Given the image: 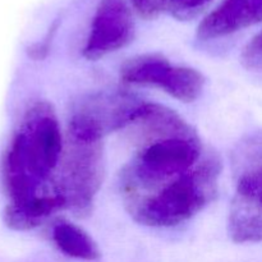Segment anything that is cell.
I'll use <instances>...</instances> for the list:
<instances>
[{"label": "cell", "mask_w": 262, "mask_h": 262, "mask_svg": "<svg viewBox=\"0 0 262 262\" xmlns=\"http://www.w3.org/2000/svg\"><path fill=\"white\" fill-rule=\"evenodd\" d=\"M241 61L250 71L262 72V31L243 49Z\"/></svg>", "instance_id": "obj_13"}, {"label": "cell", "mask_w": 262, "mask_h": 262, "mask_svg": "<svg viewBox=\"0 0 262 262\" xmlns=\"http://www.w3.org/2000/svg\"><path fill=\"white\" fill-rule=\"evenodd\" d=\"M64 143L53 106L36 102L26 112L4 159L9 205H20L56 191L51 178L60 164Z\"/></svg>", "instance_id": "obj_2"}, {"label": "cell", "mask_w": 262, "mask_h": 262, "mask_svg": "<svg viewBox=\"0 0 262 262\" xmlns=\"http://www.w3.org/2000/svg\"><path fill=\"white\" fill-rule=\"evenodd\" d=\"M219 176V160L210 156L159 191L125 206L140 224L154 228L174 227L193 217L211 202L216 193Z\"/></svg>", "instance_id": "obj_3"}, {"label": "cell", "mask_w": 262, "mask_h": 262, "mask_svg": "<svg viewBox=\"0 0 262 262\" xmlns=\"http://www.w3.org/2000/svg\"><path fill=\"white\" fill-rule=\"evenodd\" d=\"M64 210V202L56 191L20 205H8L7 223L17 230H30L42 224L55 212Z\"/></svg>", "instance_id": "obj_10"}, {"label": "cell", "mask_w": 262, "mask_h": 262, "mask_svg": "<svg viewBox=\"0 0 262 262\" xmlns=\"http://www.w3.org/2000/svg\"><path fill=\"white\" fill-rule=\"evenodd\" d=\"M51 238L59 251L69 257L94 261L100 257V251L92 238L76 224L59 220L53 225Z\"/></svg>", "instance_id": "obj_11"}, {"label": "cell", "mask_w": 262, "mask_h": 262, "mask_svg": "<svg viewBox=\"0 0 262 262\" xmlns=\"http://www.w3.org/2000/svg\"><path fill=\"white\" fill-rule=\"evenodd\" d=\"M262 22V0H223L197 28L201 40H216Z\"/></svg>", "instance_id": "obj_9"}, {"label": "cell", "mask_w": 262, "mask_h": 262, "mask_svg": "<svg viewBox=\"0 0 262 262\" xmlns=\"http://www.w3.org/2000/svg\"><path fill=\"white\" fill-rule=\"evenodd\" d=\"M143 104V100L128 92H102L84 100L74 110L71 120L105 137L110 132L125 129L137 117Z\"/></svg>", "instance_id": "obj_7"}, {"label": "cell", "mask_w": 262, "mask_h": 262, "mask_svg": "<svg viewBox=\"0 0 262 262\" xmlns=\"http://www.w3.org/2000/svg\"><path fill=\"white\" fill-rule=\"evenodd\" d=\"M136 27L125 0H100L92 19L83 56L97 60L132 42Z\"/></svg>", "instance_id": "obj_6"}, {"label": "cell", "mask_w": 262, "mask_h": 262, "mask_svg": "<svg viewBox=\"0 0 262 262\" xmlns=\"http://www.w3.org/2000/svg\"><path fill=\"white\" fill-rule=\"evenodd\" d=\"M235 243L262 242V163L241 177L228 217Z\"/></svg>", "instance_id": "obj_8"}, {"label": "cell", "mask_w": 262, "mask_h": 262, "mask_svg": "<svg viewBox=\"0 0 262 262\" xmlns=\"http://www.w3.org/2000/svg\"><path fill=\"white\" fill-rule=\"evenodd\" d=\"M100 135L69 120L55 189L64 209L78 217L91 214L104 177V142Z\"/></svg>", "instance_id": "obj_4"}, {"label": "cell", "mask_w": 262, "mask_h": 262, "mask_svg": "<svg viewBox=\"0 0 262 262\" xmlns=\"http://www.w3.org/2000/svg\"><path fill=\"white\" fill-rule=\"evenodd\" d=\"M212 0H164V9L173 17L187 20L201 13Z\"/></svg>", "instance_id": "obj_12"}, {"label": "cell", "mask_w": 262, "mask_h": 262, "mask_svg": "<svg viewBox=\"0 0 262 262\" xmlns=\"http://www.w3.org/2000/svg\"><path fill=\"white\" fill-rule=\"evenodd\" d=\"M127 128H132L138 148L120 174L125 205L159 191L201 160L197 133L169 107L145 102Z\"/></svg>", "instance_id": "obj_1"}, {"label": "cell", "mask_w": 262, "mask_h": 262, "mask_svg": "<svg viewBox=\"0 0 262 262\" xmlns=\"http://www.w3.org/2000/svg\"><path fill=\"white\" fill-rule=\"evenodd\" d=\"M123 82L137 86L159 87L182 102H192L204 91L205 79L199 71L171 66L160 54H143L130 58L120 67Z\"/></svg>", "instance_id": "obj_5"}, {"label": "cell", "mask_w": 262, "mask_h": 262, "mask_svg": "<svg viewBox=\"0 0 262 262\" xmlns=\"http://www.w3.org/2000/svg\"><path fill=\"white\" fill-rule=\"evenodd\" d=\"M136 12L146 19H152L164 9V0H129Z\"/></svg>", "instance_id": "obj_14"}]
</instances>
